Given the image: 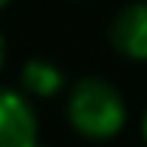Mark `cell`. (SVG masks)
I'll return each mask as SVG.
<instances>
[{"instance_id": "obj_1", "label": "cell", "mask_w": 147, "mask_h": 147, "mask_svg": "<svg viewBox=\"0 0 147 147\" xmlns=\"http://www.w3.org/2000/svg\"><path fill=\"white\" fill-rule=\"evenodd\" d=\"M66 114H69V123L78 135L105 141V138L120 135V129L126 126V102L111 81L81 78L69 93Z\"/></svg>"}, {"instance_id": "obj_2", "label": "cell", "mask_w": 147, "mask_h": 147, "mask_svg": "<svg viewBox=\"0 0 147 147\" xmlns=\"http://www.w3.org/2000/svg\"><path fill=\"white\" fill-rule=\"evenodd\" d=\"M39 120L18 90H0V147H36Z\"/></svg>"}, {"instance_id": "obj_3", "label": "cell", "mask_w": 147, "mask_h": 147, "mask_svg": "<svg viewBox=\"0 0 147 147\" xmlns=\"http://www.w3.org/2000/svg\"><path fill=\"white\" fill-rule=\"evenodd\" d=\"M111 45L129 60H147V0L129 3L114 15Z\"/></svg>"}, {"instance_id": "obj_4", "label": "cell", "mask_w": 147, "mask_h": 147, "mask_svg": "<svg viewBox=\"0 0 147 147\" xmlns=\"http://www.w3.org/2000/svg\"><path fill=\"white\" fill-rule=\"evenodd\" d=\"M63 84H66L63 72L45 57H30L27 63L21 66V87L27 93H33V96L48 99V96H54V93L63 90Z\"/></svg>"}, {"instance_id": "obj_5", "label": "cell", "mask_w": 147, "mask_h": 147, "mask_svg": "<svg viewBox=\"0 0 147 147\" xmlns=\"http://www.w3.org/2000/svg\"><path fill=\"white\" fill-rule=\"evenodd\" d=\"M3 60H6V42H3V33H0V69H3Z\"/></svg>"}, {"instance_id": "obj_6", "label": "cell", "mask_w": 147, "mask_h": 147, "mask_svg": "<svg viewBox=\"0 0 147 147\" xmlns=\"http://www.w3.org/2000/svg\"><path fill=\"white\" fill-rule=\"evenodd\" d=\"M6 3H9V0H0V9H3V6H6Z\"/></svg>"}, {"instance_id": "obj_7", "label": "cell", "mask_w": 147, "mask_h": 147, "mask_svg": "<svg viewBox=\"0 0 147 147\" xmlns=\"http://www.w3.org/2000/svg\"><path fill=\"white\" fill-rule=\"evenodd\" d=\"M144 135H147V117H144Z\"/></svg>"}, {"instance_id": "obj_8", "label": "cell", "mask_w": 147, "mask_h": 147, "mask_svg": "<svg viewBox=\"0 0 147 147\" xmlns=\"http://www.w3.org/2000/svg\"><path fill=\"white\" fill-rule=\"evenodd\" d=\"M36 147H42V144H36Z\"/></svg>"}]
</instances>
